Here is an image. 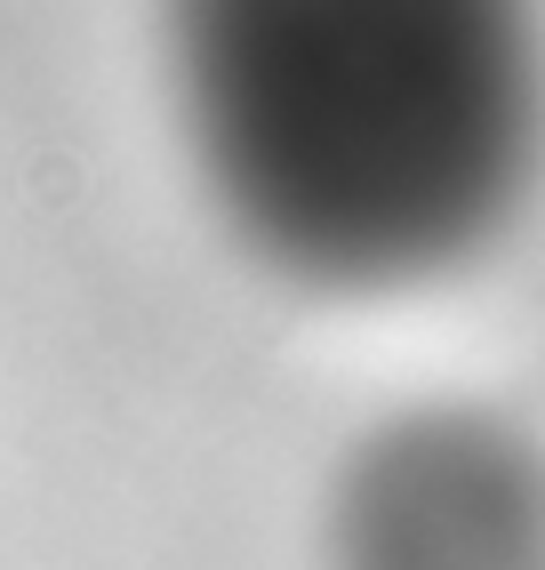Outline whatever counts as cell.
<instances>
[{"instance_id":"cell-1","label":"cell","mask_w":545,"mask_h":570,"mask_svg":"<svg viewBox=\"0 0 545 570\" xmlns=\"http://www.w3.org/2000/svg\"><path fill=\"white\" fill-rule=\"evenodd\" d=\"M161 32L192 169L289 282H434L529 194L537 0H169Z\"/></svg>"},{"instance_id":"cell-2","label":"cell","mask_w":545,"mask_h":570,"mask_svg":"<svg viewBox=\"0 0 545 570\" xmlns=\"http://www.w3.org/2000/svg\"><path fill=\"white\" fill-rule=\"evenodd\" d=\"M329 570H545V459L482 410H402L345 459Z\"/></svg>"}]
</instances>
